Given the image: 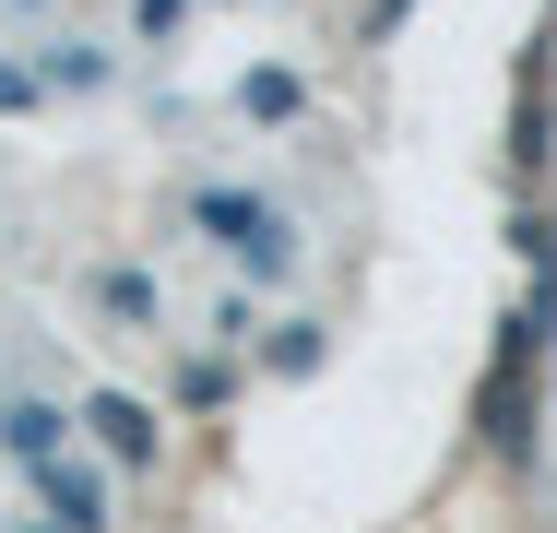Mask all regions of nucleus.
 Returning <instances> with one entry per match:
<instances>
[{
  "label": "nucleus",
  "mask_w": 557,
  "mask_h": 533,
  "mask_svg": "<svg viewBox=\"0 0 557 533\" xmlns=\"http://www.w3.org/2000/svg\"><path fill=\"white\" fill-rule=\"evenodd\" d=\"M178 225H190V237H214L237 285H297V261H309L297 213L261 202V190H237V178H190V190H178Z\"/></svg>",
  "instance_id": "f257e3e1"
},
{
  "label": "nucleus",
  "mask_w": 557,
  "mask_h": 533,
  "mask_svg": "<svg viewBox=\"0 0 557 533\" xmlns=\"http://www.w3.org/2000/svg\"><path fill=\"white\" fill-rule=\"evenodd\" d=\"M557 36H534L522 60H510V178H522V202H534V178L557 166Z\"/></svg>",
  "instance_id": "f03ea898"
},
{
  "label": "nucleus",
  "mask_w": 557,
  "mask_h": 533,
  "mask_svg": "<svg viewBox=\"0 0 557 533\" xmlns=\"http://www.w3.org/2000/svg\"><path fill=\"white\" fill-rule=\"evenodd\" d=\"M72 416H84V450H96L108 474H154V462H166V416H154L143 392H84Z\"/></svg>",
  "instance_id": "7ed1b4c3"
},
{
  "label": "nucleus",
  "mask_w": 557,
  "mask_h": 533,
  "mask_svg": "<svg viewBox=\"0 0 557 533\" xmlns=\"http://www.w3.org/2000/svg\"><path fill=\"white\" fill-rule=\"evenodd\" d=\"M24 486H36V522L48 533H108L119 522V474L96 462V450H60V462L24 474Z\"/></svg>",
  "instance_id": "20e7f679"
},
{
  "label": "nucleus",
  "mask_w": 557,
  "mask_h": 533,
  "mask_svg": "<svg viewBox=\"0 0 557 533\" xmlns=\"http://www.w3.org/2000/svg\"><path fill=\"white\" fill-rule=\"evenodd\" d=\"M72 438H84V416H72V404H48V392H0V462L48 474Z\"/></svg>",
  "instance_id": "39448f33"
},
{
  "label": "nucleus",
  "mask_w": 557,
  "mask_h": 533,
  "mask_svg": "<svg viewBox=\"0 0 557 533\" xmlns=\"http://www.w3.org/2000/svg\"><path fill=\"white\" fill-rule=\"evenodd\" d=\"M84 309L119 320V332H166V297H154L143 261H84Z\"/></svg>",
  "instance_id": "423d86ee"
},
{
  "label": "nucleus",
  "mask_w": 557,
  "mask_h": 533,
  "mask_svg": "<svg viewBox=\"0 0 557 533\" xmlns=\"http://www.w3.org/2000/svg\"><path fill=\"white\" fill-rule=\"evenodd\" d=\"M36 84H48V96H108L119 48H96V36H36Z\"/></svg>",
  "instance_id": "0eeeda50"
},
{
  "label": "nucleus",
  "mask_w": 557,
  "mask_h": 533,
  "mask_svg": "<svg viewBox=\"0 0 557 533\" xmlns=\"http://www.w3.org/2000/svg\"><path fill=\"white\" fill-rule=\"evenodd\" d=\"M237 380H249V368H237L225 344H190V356H178V380H166V416H225V404H237Z\"/></svg>",
  "instance_id": "6e6552de"
},
{
  "label": "nucleus",
  "mask_w": 557,
  "mask_h": 533,
  "mask_svg": "<svg viewBox=\"0 0 557 533\" xmlns=\"http://www.w3.org/2000/svg\"><path fill=\"white\" fill-rule=\"evenodd\" d=\"M237 119H261V131L309 119V72H285V60H249V72H237Z\"/></svg>",
  "instance_id": "1a4fd4ad"
},
{
  "label": "nucleus",
  "mask_w": 557,
  "mask_h": 533,
  "mask_svg": "<svg viewBox=\"0 0 557 533\" xmlns=\"http://www.w3.org/2000/svg\"><path fill=\"white\" fill-rule=\"evenodd\" d=\"M261 368H273V380H321V368H333V332H321L309 309L273 320V332H261Z\"/></svg>",
  "instance_id": "9d476101"
},
{
  "label": "nucleus",
  "mask_w": 557,
  "mask_h": 533,
  "mask_svg": "<svg viewBox=\"0 0 557 533\" xmlns=\"http://www.w3.org/2000/svg\"><path fill=\"white\" fill-rule=\"evenodd\" d=\"M510 261H522V273H546V261H557V213H546V202L510 213Z\"/></svg>",
  "instance_id": "9b49d317"
},
{
  "label": "nucleus",
  "mask_w": 557,
  "mask_h": 533,
  "mask_svg": "<svg viewBox=\"0 0 557 533\" xmlns=\"http://www.w3.org/2000/svg\"><path fill=\"white\" fill-rule=\"evenodd\" d=\"M131 36H143V48H178V36H190V0H131Z\"/></svg>",
  "instance_id": "f8f14e48"
},
{
  "label": "nucleus",
  "mask_w": 557,
  "mask_h": 533,
  "mask_svg": "<svg viewBox=\"0 0 557 533\" xmlns=\"http://www.w3.org/2000/svg\"><path fill=\"white\" fill-rule=\"evenodd\" d=\"M48 84H36V60H0V119H36Z\"/></svg>",
  "instance_id": "ddd939ff"
},
{
  "label": "nucleus",
  "mask_w": 557,
  "mask_h": 533,
  "mask_svg": "<svg viewBox=\"0 0 557 533\" xmlns=\"http://www.w3.org/2000/svg\"><path fill=\"white\" fill-rule=\"evenodd\" d=\"M404 12H416V0H380V12H368V36H392V24H404Z\"/></svg>",
  "instance_id": "4468645a"
},
{
  "label": "nucleus",
  "mask_w": 557,
  "mask_h": 533,
  "mask_svg": "<svg viewBox=\"0 0 557 533\" xmlns=\"http://www.w3.org/2000/svg\"><path fill=\"white\" fill-rule=\"evenodd\" d=\"M0 533H48V522H0Z\"/></svg>",
  "instance_id": "2eb2a0df"
},
{
  "label": "nucleus",
  "mask_w": 557,
  "mask_h": 533,
  "mask_svg": "<svg viewBox=\"0 0 557 533\" xmlns=\"http://www.w3.org/2000/svg\"><path fill=\"white\" fill-rule=\"evenodd\" d=\"M546 12H557V0H546Z\"/></svg>",
  "instance_id": "dca6fc26"
}]
</instances>
